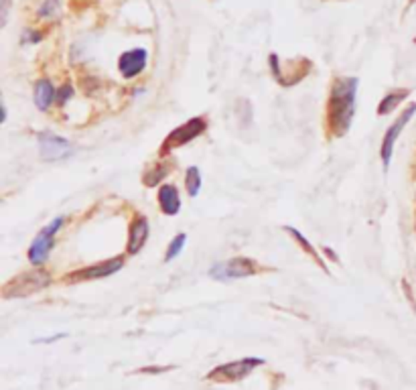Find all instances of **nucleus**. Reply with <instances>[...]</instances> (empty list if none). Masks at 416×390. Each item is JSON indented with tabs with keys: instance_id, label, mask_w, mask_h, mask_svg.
Masks as SVG:
<instances>
[{
	"instance_id": "1",
	"label": "nucleus",
	"mask_w": 416,
	"mask_h": 390,
	"mask_svg": "<svg viewBox=\"0 0 416 390\" xmlns=\"http://www.w3.org/2000/svg\"><path fill=\"white\" fill-rule=\"evenodd\" d=\"M358 78H337L331 86L327 102V126L333 136H343L349 130L355 116V96H358Z\"/></svg>"
},
{
	"instance_id": "2",
	"label": "nucleus",
	"mask_w": 416,
	"mask_h": 390,
	"mask_svg": "<svg viewBox=\"0 0 416 390\" xmlns=\"http://www.w3.org/2000/svg\"><path fill=\"white\" fill-rule=\"evenodd\" d=\"M51 284V274L43 269H33L27 272H21L19 277L11 279L2 287V297L13 299V297H28L39 293Z\"/></svg>"
},
{
	"instance_id": "3",
	"label": "nucleus",
	"mask_w": 416,
	"mask_h": 390,
	"mask_svg": "<svg viewBox=\"0 0 416 390\" xmlns=\"http://www.w3.org/2000/svg\"><path fill=\"white\" fill-rule=\"evenodd\" d=\"M254 272H258V267L252 258H232L226 262H217L209 269V277H214L215 281H238V279H246V277H252Z\"/></svg>"
},
{
	"instance_id": "4",
	"label": "nucleus",
	"mask_w": 416,
	"mask_h": 390,
	"mask_svg": "<svg viewBox=\"0 0 416 390\" xmlns=\"http://www.w3.org/2000/svg\"><path fill=\"white\" fill-rule=\"evenodd\" d=\"M264 360L262 358H242V360H236V362L222 364L214 368L207 378L209 380H215V382H234V380H242L246 378L254 368L262 366Z\"/></svg>"
},
{
	"instance_id": "5",
	"label": "nucleus",
	"mask_w": 416,
	"mask_h": 390,
	"mask_svg": "<svg viewBox=\"0 0 416 390\" xmlns=\"http://www.w3.org/2000/svg\"><path fill=\"white\" fill-rule=\"evenodd\" d=\"M205 130H207V122H205L203 116L191 118V120L185 122L183 126L175 128L173 133L165 138V143H162V153H169V150H173V148L185 147V145L191 143L193 138L202 136Z\"/></svg>"
},
{
	"instance_id": "6",
	"label": "nucleus",
	"mask_w": 416,
	"mask_h": 390,
	"mask_svg": "<svg viewBox=\"0 0 416 390\" xmlns=\"http://www.w3.org/2000/svg\"><path fill=\"white\" fill-rule=\"evenodd\" d=\"M63 226V217H55L53 222L49 226L41 230L37 234V238L33 240L31 248H28V260L33 265H43L47 260V256L51 252L55 242V234L59 232V228Z\"/></svg>"
},
{
	"instance_id": "7",
	"label": "nucleus",
	"mask_w": 416,
	"mask_h": 390,
	"mask_svg": "<svg viewBox=\"0 0 416 390\" xmlns=\"http://www.w3.org/2000/svg\"><path fill=\"white\" fill-rule=\"evenodd\" d=\"M39 150L45 161H61V159H68L73 155L71 143L66 140L63 136L49 133V130L39 135Z\"/></svg>"
},
{
	"instance_id": "8",
	"label": "nucleus",
	"mask_w": 416,
	"mask_h": 390,
	"mask_svg": "<svg viewBox=\"0 0 416 390\" xmlns=\"http://www.w3.org/2000/svg\"><path fill=\"white\" fill-rule=\"evenodd\" d=\"M415 114H416V102L406 108L402 114L396 118V122H394V124H392V126L388 128V133H386L384 140H382V148H380V155H382L384 169H388L390 167V161H392V153H394V145H396L398 136H400V133L404 130V126L412 120V116H415Z\"/></svg>"
},
{
	"instance_id": "9",
	"label": "nucleus",
	"mask_w": 416,
	"mask_h": 390,
	"mask_svg": "<svg viewBox=\"0 0 416 390\" xmlns=\"http://www.w3.org/2000/svg\"><path fill=\"white\" fill-rule=\"evenodd\" d=\"M124 267V258L122 256H116V258H108L100 265H92V267H85V269L76 270L68 277L69 283H78V281H94V279H104V277H110L114 272Z\"/></svg>"
},
{
	"instance_id": "10",
	"label": "nucleus",
	"mask_w": 416,
	"mask_h": 390,
	"mask_svg": "<svg viewBox=\"0 0 416 390\" xmlns=\"http://www.w3.org/2000/svg\"><path fill=\"white\" fill-rule=\"evenodd\" d=\"M147 49H140V47L122 53L120 59H118V69H120L122 78L132 80L136 76H140L145 71V68H147Z\"/></svg>"
},
{
	"instance_id": "11",
	"label": "nucleus",
	"mask_w": 416,
	"mask_h": 390,
	"mask_svg": "<svg viewBox=\"0 0 416 390\" xmlns=\"http://www.w3.org/2000/svg\"><path fill=\"white\" fill-rule=\"evenodd\" d=\"M148 234H150V226H148V220L145 215H136L128 228V246H126V252L128 255H138L145 244L148 240Z\"/></svg>"
},
{
	"instance_id": "12",
	"label": "nucleus",
	"mask_w": 416,
	"mask_h": 390,
	"mask_svg": "<svg viewBox=\"0 0 416 390\" xmlns=\"http://www.w3.org/2000/svg\"><path fill=\"white\" fill-rule=\"evenodd\" d=\"M159 205H161L162 214L177 215L181 210V197H179V189L173 183H165L159 189Z\"/></svg>"
},
{
	"instance_id": "13",
	"label": "nucleus",
	"mask_w": 416,
	"mask_h": 390,
	"mask_svg": "<svg viewBox=\"0 0 416 390\" xmlns=\"http://www.w3.org/2000/svg\"><path fill=\"white\" fill-rule=\"evenodd\" d=\"M55 88L53 83L49 80H39L37 81V86H35V106L39 108V110H49L51 104L55 102Z\"/></svg>"
},
{
	"instance_id": "14",
	"label": "nucleus",
	"mask_w": 416,
	"mask_h": 390,
	"mask_svg": "<svg viewBox=\"0 0 416 390\" xmlns=\"http://www.w3.org/2000/svg\"><path fill=\"white\" fill-rule=\"evenodd\" d=\"M408 94H410L408 90H392L390 94H386L382 98V102H380V106H378V114H380V116H386L390 112H394L396 106H398Z\"/></svg>"
},
{
	"instance_id": "15",
	"label": "nucleus",
	"mask_w": 416,
	"mask_h": 390,
	"mask_svg": "<svg viewBox=\"0 0 416 390\" xmlns=\"http://www.w3.org/2000/svg\"><path fill=\"white\" fill-rule=\"evenodd\" d=\"M185 188L191 197H197L202 191V171L197 167H189L185 173Z\"/></svg>"
},
{
	"instance_id": "16",
	"label": "nucleus",
	"mask_w": 416,
	"mask_h": 390,
	"mask_svg": "<svg viewBox=\"0 0 416 390\" xmlns=\"http://www.w3.org/2000/svg\"><path fill=\"white\" fill-rule=\"evenodd\" d=\"M284 230H286V232H288V234H291L293 238H296V242H298V244H301V246H303V250H305V252H309V255L313 256V258H315V260H317L319 265H321L323 269H325V265H323V262H321V258H319V255H317V250L313 248V244H311L309 240H307V238H305V236H303V234L298 232V230L291 228V226H284Z\"/></svg>"
},
{
	"instance_id": "17",
	"label": "nucleus",
	"mask_w": 416,
	"mask_h": 390,
	"mask_svg": "<svg viewBox=\"0 0 416 390\" xmlns=\"http://www.w3.org/2000/svg\"><path fill=\"white\" fill-rule=\"evenodd\" d=\"M185 242H187V236L185 234H177L171 244H169V248H167V255H165V262H171L173 258L183 252V248H185Z\"/></svg>"
},
{
	"instance_id": "18",
	"label": "nucleus",
	"mask_w": 416,
	"mask_h": 390,
	"mask_svg": "<svg viewBox=\"0 0 416 390\" xmlns=\"http://www.w3.org/2000/svg\"><path fill=\"white\" fill-rule=\"evenodd\" d=\"M167 173H169V169H167V167H162V165H159L155 171H150V173L145 175V185H150V188H152V185H157L162 177L167 175Z\"/></svg>"
},
{
	"instance_id": "19",
	"label": "nucleus",
	"mask_w": 416,
	"mask_h": 390,
	"mask_svg": "<svg viewBox=\"0 0 416 390\" xmlns=\"http://www.w3.org/2000/svg\"><path fill=\"white\" fill-rule=\"evenodd\" d=\"M59 13V2L57 0H45V4L39 9L41 19H49Z\"/></svg>"
},
{
	"instance_id": "20",
	"label": "nucleus",
	"mask_w": 416,
	"mask_h": 390,
	"mask_svg": "<svg viewBox=\"0 0 416 390\" xmlns=\"http://www.w3.org/2000/svg\"><path fill=\"white\" fill-rule=\"evenodd\" d=\"M71 96H73V86H71V83H66V86L59 90V94H57V104H66Z\"/></svg>"
},
{
	"instance_id": "21",
	"label": "nucleus",
	"mask_w": 416,
	"mask_h": 390,
	"mask_svg": "<svg viewBox=\"0 0 416 390\" xmlns=\"http://www.w3.org/2000/svg\"><path fill=\"white\" fill-rule=\"evenodd\" d=\"M61 337H66V334H57V336H51V337H47V339H37V342H45V344H51V342H55V339H61Z\"/></svg>"
}]
</instances>
